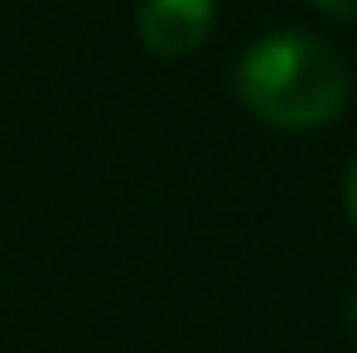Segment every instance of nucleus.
Here are the masks:
<instances>
[{"mask_svg":"<svg viewBox=\"0 0 357 353\" xmlns=\"http://www.w3.org/2000/svg\"><path fill=\"white\" fill-rule=\"evenodd\" d=\"M232 92L275 131H324L343 117L353 73L328 39L309 29H266L241 49Z\"/></svg>","mask_w":357,"mask_h":353,"instance_id":"nucleus-1","label":"nucleus"},{"mask_svg":"<svg viewBox=\"0 0 357 353\" xmlns=\"http://www.w3.org/2000/svg\"><path fill=\"white\" fill-rule=\"evenodd\" d=\"M218 0H140L135 34L155 59H188L213 39Z\"/></svg>","mask_w":357,"mask_h":353,"instance_id":"nucleus-2","label":"nucleus"},{"mask_svg":"<svg viewBox=\"0 0 357 353\" xmlns=\"http://www.w3.org/2000/svg\"><path fill=\"white\" fill-rule=\"evenodd\" d=\"M343 213H348V223H353V233H357V155L343 170Z\"/></svg>","mask_w":357,"mask_h":353,"instance_id":"nucleus-3","label":"nucleus"},{"mask_svg":"<svg viewBox=\"0 0 357 353\" xmlns=\"http://www.w3.org/2000/svg\"><path fill=\"white\" fill-rule=\"evenodd\" d=\"M309 5L328 20H357V0H309Z\"/></svg>","mask_w":357,"mask_h":353,"instance_id":"nucleus-4","label":"nucleus"},{"mask_svg":"<svg viewBox=\"0 0 357 353\" xmlns=\"http://www.w3.org/2000/svg\"><path fill=\"white\" fill-rule=\"evenodd\" d=\"M348 319H353V334H357V286H353V300H348Z\"/></svg>","mask_w":357,"mask_h":353,"instance_id":"nucleus-5","label":"nucleus"}]
</instances>
